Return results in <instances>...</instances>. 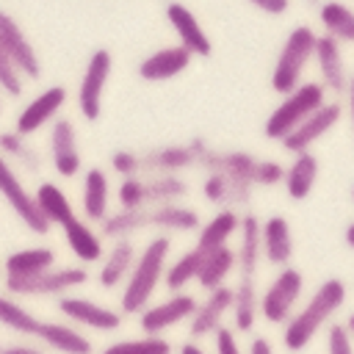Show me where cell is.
Returning a JSON list of instances; mask_svg holds the SVG:
<instances>
[{
    "label": "cell",
    "mask_w": 354,
    "mask_h": 354,
    "mask_svg": "<svg viewBox=\"0 0 354 354\" xmlns=\"http://www.w3.org/2000/svg\"><path fill=\"white\" fill-rule=\"evenodd\" d=\"M0 324L11 332L39 340L41 346L58 354H91L94 351L91 340L83 332H77V326H72L69 321H44L33 315L22 301H17V296H8V293H0Z\"/></svg>",
    "instance_id": "1"
},
{
    "label": "cell",
    "mask_w": 354,
    "mask_h": 354,
    "mask_svg": "<svg viewBox=\"0 0 354 354\" xmlns=\"http://www.w3.org/2000/svg\"><path fill=\"white\" fill-rule=\"evenodd\" d=\"M346 296H348V290H346V282H343V279H337V277L324 279V282L313 290V296H310L299 310H293V315L282 324V326H285V332H282L285 348H288V351H301V348H307V346L313 343V337H315V335L332 321V315L346 304Z\"/></svg>",
    "instance_id": "2"
},
{
    "label": "cell",
    "mask_w": 354,
    "mask_h": 354,
    "mask_svg": "<svg viewBox=\"0 0 354 354\" xmlns=\"http://www.w3.org/2000/svg\"><path fill=\"white\" fill-rule=\"evenodd\" d=\"M169 252H171L169 235H155L136 254V263H133V268H130V274H127V279L122 282V290H119L122 315H138L152 301L158 285L163 282Z\"/></svg>",
    "instance_id": "3"
},
{
    "label": "cell",
    "mask_w": 354,
    "mask_h": 354,
    "mask_svg": "<svg viewBox=\"0 0 354 354\" xmlns=\"http://www.w3.org/2000/svg\"><path fill=\"white\" fill-rule=\"evenodd\" d=\"M315 28L313 25H296L285 36L279 55L271 69V88L277 94H288L296 88L304 77V69L313 64V50H315Z\"/></svg>",
    "instance_id": "4"
},
{
    "label": "cell",
    "mask_w": 354,
    "mask_h": 354,
    "mask_svg": "<svg viewBox=\"0 0 354 354\" xmlns=\"http://www.w3.org/2000/svg\"><path fill=\"white\" fill-rule=\"evenodd\" d=\"M326 102V88L318 80H301L296 88L282 94V102L268 113L263 133L271 141H282L299 122H304L315 108Z\"/></svg>",
    "instance_id": "5"
},
{
    "label": "cell",
    "mask_w": 354,
    "mask_h": 354,
    "mask_svg": "<svg viewBox=\"0 0 354 354\" xmlns=\"http://www.w3.org/2000/svg\"><path fill=\"white\" fill-rule=\"evenodd\" d=\"M88 271L83 266H50L30 277H6L8 296H64L86 285Z\"/></svg>",
    "instance_id": "6"
},
{
    "label": "cell",
    "mask_w": 354,
    "mask_h": 354,
    "mask_svg": "<svg viewBox=\"0 0 354 354\" xmlns=\"http://www.w3.org/2000/svg\"><path fill=\"white\" fill-rule=\"evenodd\" d=\"M301 293H304V274L290 263L282 266L277 277L268 282V288L260 293V304H257L260 315L268 324H285L293 315Z\"/></svg>",
    "instance_id": "7"
},
{
    "label": "cell",
    "mask_w": 354,
    "mask_h": 354,
    "mask_svg": "<svg viewBox=\"0 0 354 354\" xmlns=\"http://www.w3.org/2000/svg\"><path fill=\"white\" fill-rule=\"evenodd\" d=\"M111 69H113V55L111 50L105 47H97L88 61H86V69H83V77L77 83V113L86 119V122H97L100 113H102V94H105V86H108V77H111Z\"/></svg>",
    "instance_id": "8"
},
{
    "label": "cell",
    "mask_w": 354,
    "mask_h": 354,
    "mask_svg": "<svg viewBox=\"0 0 354 354\" xmlns=\"http://www.w3.org/2000/svg\"><path fill=\"white\" fill-rule=\"evenodd\" d=\"M0 196L6 199V205L11 207V213L33 232V235H47L53 227L44 221V216L36 207L33 194L25 188L22 177L17 174V169L0 155Z\"/></svg>",
    "instance_id": "9"
},
{
    "label": "cell",
    "mask_w": 354,
    "mask_h": 354,
    "mask_svg": "<svg viewBox=\"0 0 354 354\" xmlns=\"http://www.w3.org/2000/svg\"><path fill=\"white\" fill-rule=\"evenodd\" d=\"M196 296L188 293V290H174L169 293L163 301L158 304H147L141 313H138V326L144 335H163L166 329L188 321L196 310Z\"/></svg>",
    "instance_id": "10"
},
{
    "label": "cell",
    "mask_w": 354,
    "mask_h": 354,
    "mask_svg": "<svg viewBox=\"0 0 354 354\" xmlns=\"http://www.w3.org/2000/svg\"><path fill=\"white\" fill-rule=\"evenodd\" d=\"M58 313L72 324V326H86L94 332H116L122 326V313L111 310L105 304H97L86 296L77 293H64L58 296Z\"/></svg>",
    "instance_id": "11"
},
{
    "label": "cell",
    "mask_w": 354,
    "mask_h": 354,
    "mask_svg": "<svg viewBox=\"0 0 354 354\" xmlns=\"http://www.w3.org/2000/svg\"><path fill=\"white\" fill-rule=\"evenodd\" d=\"M0 44L6 47L11 64L19 69V75L25 80H39L41 77V61H39L36 47L30 44L22 25L3 8H0Z\"/></svg>",
    "instance_id": "12"
},
{
    "label": "cell",
    "mask_w": 354,
    "mask_h": 354,
    "mask_svg": "<svg viewBox=\"0 0 354 354\" xmlns=\"http://www.w3.org/2000/svg\"><path fill=\"white\" fill-rule=\"evenodd\" d=\"M340 116H343L340 102H329V100H326L321 108H315L304 122H299V124L279 141L282 149L290 152V155L304 152V149H313V144L321 141V138L340 122Z\"/></svg>",
    "instance_id": "13"
},
{
    "label": "cell",
    "mask_w": 354,
    "mask_h": 354,
    "mask_svg": "<svg viewBox=\"0 0 354 354\" xmlns=\"http://www.w3.org/2000/svg\"><path fill=\"white\" fill-rule=\"evenodd\" d=\"M66 100H69L66 86L55 83V86L44 88L41 94H36V97H33V100L19 111V116H17V122H14V130L30 138L33 133H39V130H41V127H47L53 119H58V116H61V111H64Z\"/></svg>",
    "instance_id": "14"
},
{
    "label": "cell",
    "mask_w": 354,
    "mask_h": 354,
    "mask_svg": "<svg viewBox=\"0 0 354 354\" xmlns=\"http://www.w3.org/2000/svg\"><path fill=\"white\" fill-rule=\"evenodd\" d=\"M50 163L58 177H77L83 169L77 130H75V122L66 116H58L50 122Z\"/></svg>",
    "instance_id": "15"
},
{
    "label": "cell",
    "mask_w": 354,
    "mask_h": 354,
    "mask_svg": "<svg viewBox=\"0 0 354 354\" xmlns=\"http://www.w3.org/2000/svg\"><path fill=\"white\" fill-rule=\"evenodd\" d=\"M313 64L318 69V83L332 91V94H346L348 88V69L343 61V44L329 39L326 33L315 36V50H313Z\"/></svg>",
    "instance_id": "16"
},
{
    "label": "cell",
    "mask_w": 354,
    "mask_h": 354,
    "mask_svg": "<svg viewBox=\"0 0 354 354\" xmlns=\"http://www.w3.org/2000/svg\"><path fill=\"white\" fill-rule=\"evenodd\" d=\"M166 22L171 25V30L177 33V44H183L194 58H207L213 53L210 36L205 33L202 22L196 19V14L180 3V0H169L166 3Z\"/></svg>",
    "instance_id": "17"
},
{
    "label": "cell",
    "mask_w": 354,
    "mask_h": 354,
    "mask_svg": "<svg viewBox=\"0 0 354 354\" xmlns=\"http://www.w3.org/2000/svg\"><path fill=\"white\" fill-rule=\"evenodd\" d=\"M230 310H232V285H221V288L207 290L205 301H199L196 310H194V315L188 318V335H191V340L210 337L221 326V321H224V315Z\"/></svg>",
    "instance_id": "18"
},
{
    "label": "cell",
    "mask_w": 354,
    "mask_h": 354,
    "mask_svg": "<svg viewBox=\"0 0 354 354\" xmlns=\"http://www.w3.org/2000/svg\"><path fill=\"white\" fill-rule=\"evenodd\" d=\"M191 61H194V55L183 44L158 47L155 53H149L147 58H141L138 77L147 80V83H163V80H171L177 75H183L191 66Z\"/></svg>",
    "instance_id": "19"
},
{
    "label": "cell",
    "mask_w": 354,
    "mask_h": 354,
    "mask_svg": "<svg viewBox=\"0 0 354 354\" xmlns=\"http://www.w3.org/2000/svg\"><path fill=\"white\" fill-rule=\"evenodd\" d=\"M80 213L88 224H100L111 213V180H108V171L100 166H91L83 171Z\"/></svg>",
    "instance_id": "20"
},
{
    "label": "cell",
    "mask_w": 354,
    "mask_h": 354,
    "mask_svg": "<svg viewBox=\"0 0 354 354\" xmlns=\"http://www.w3.org/2000/svg\"><path fill=\"white\" fill-rule=\"evenodd\" d=\"M136 254H138V249H136V243H133L130 238L113 241V243L102 252V257H100V268H97V282H100V288H105V290L122 288V282L127 279V274H130V268H133V263H136Z\"/></svg>",
    "instance_id": "21"
},
{
    "label": "cell",
    "mask_w": 354,
    "mask_h": 354,
    "mask_svg": "<svg viewBox=\"0 0 354 354\" xmlns=\"http://www.w3.org/2000/svg\"><path fill=\"white\" fill-rule=\"evenodd\" d=\"M260 257L271 266H288L293 257V232L285 216H268L260 221Z\"/></svg>",
    "instance_id": "22"
},
{
    "label": "cell",
    "mask_w": 354,
    "mask_h": 354,
    "mask_svg": "<svg viewBox=\"0 0 354 354\" xmlns=\"http://www.w3.org/2000/svg\"><path fill=\"white\" fill-rule=\"evenodd\" d=\"M202 224V216L196 207L183 205V202H163V205H149L147 207V227L160 230L163 235L169 232H196Z\"/></svg>",
    "instance_id": "23"
},
{
    "label": "cell",
    "mask_w": 354,
    "mask_h": 354,
    "mask_svg": "<svg viewBox=\"0 0 354 354\" xmlns=\"http://www.w3.org/2000/svg\"><path fill=\"white\" fill-rule=\"evenodd\" d=\"M196 158L188 144H163L141 155V171L149 174H183L185 169H194Z\"/></svg>",
    "instance_id": "24"
},
{
    "label": "cell",
    "mask_w": 354,
    "mask_h": 354,
    "mask_svg": "<svg viewBox=\"0 0 354 354\" xmlns=\"http://www.w3.org/2000/svg\"><path fill=\"white\" fill-rule=\"evenodd\" d=\"M318 158L304 149V152H296L293 160L285 166V177H282V185H285V194L293 199V202H301L313 194L315 188V180H318Z\"/></svg>",
    "instance_id": "25"
},
{
    "label": "cell",
    "mask_w": 354,
    "mask_h": 354,
    "mask_svg": "<svg viewBox=\"0 0 354 354\" xmlns=\"http://www.w3.org/2000/svg\"><path fill=\"white\" fill-rule=\"evenodd\" d=\"M64 238H66V246L69 252L80 260V263H100L102 252H105V243H102V235L86 221V218H69L64 227Z\"/></svg>",
    "instance_id": "26"
},
{
    "label": "cell",
    "mask_w": 354,
    "mask_h": 354,
    "mask_svg": "<svg viewBox=\"0 0 354 354\" xmlns=\"http://www.w3.org/2000/svg\"><path fill=\"white\" fill-rule=\"evenodd\" d=\"M235 260H238V268H235L238 277H257V263H260V218L252 210L241 213Z\"/></svg>",
    "instance_id": "27"
},
{
    "label": "cell",
    "mask_w": 354,
    "mask_h": 354,
    "mask_svg": "<svg viewBox=\"0 0 354 354\" xmlns=\"http://www.w3.org/2000/svg\"><path fill=\"white\" fill-rule=\"evenodd\" d=\"M238 227H241V213L235 207H218L216 216H210L207 221L199 224V230H196V246L202 252L218 249V246L230 243L232 235H238Z\"/></svg>",
    "instance_id": "28"
},
{
    "label": "cell",
    "mask_w": 354,
    "mask_h": 354,
    "mask_svg": "<svg viewBox=\"0 0 354 354\" xmlns=\"http://www.w3.org/2000/svg\"><path fill=\"white\" fill-rule=\"evenodd\" d=\"M33 199H36V207L39 213L44 216V221L50 227H64L69 218H75V207H72V199L66 196V191L61 185H55L53 180H44L39 183V188L33 191Z\"/></svg>",
    "instance_id": "29"
},
{
    "label": "cell",
    "mask_w": 354,
    "mask_h": 354,
    "mask_svg": "<svg viewBox=\"0 0 354 354\" xmlns=\"http://www.w3.org/2000/svg\"><path fill=\"white\" fill-rule=\"evenodd\" d=\"M235 268H238V260H235V249L230 243H224L218 249H210V252H205V260L199 266L196 285L205 293L213 290V288H221V285H227V279Z\"/></svg>",
    "instance_id": "30"
},
{
    "label": "cell",
    "mask_w": 354,
    "mask_h": 354,
    "mask_svg": "<svg viewBox=\"0 0 354 354\" xmlns=\"http://www.w3.org/2000/svg\"><path fill=\"white\" fill-rule=\"evenodd\" d=\"M321 33L340 44H354V8L343 0H324L318 6Z\"/></svg>",
    "instance_id": "31"
},
{
    "label": "cell",
    "mask_w": 354,
    "mask_h": 354,
    "mask_svg": "<svg viewBox=\"0 0 354 354\" xmlns=\"http://www.w3.org/2000/svg\"><path fill=\"white\" fill-rule=\"evenodd\" d=\"M260 293L254 288V277H238V285L232 288V326L235 332H252L254 321L260 315Z\"/></svg>",
    "instance_id": "32"
},
{
    "label": "cell",
    "mask_w": 354,
    "mask_h": 354,
    "mask_svg": "<svg viewBox=\"0 0 354 354\" xmlns=\"http://www.w3.org/2000/svg\"><path fill=\"white\" fill-rule=\"evenodd\" d=\"M50 266H55V249L50 246H25L19 252H11L3 260L6 277H30Z\"/></svg>",
    "instance_id": "33"
},
{
    "label": "cell",
    "mask_w": 354,
    "mask_h": 354,
    "mask_svg": "<svg viewBox=\"0 0 354 354\" xmlns=\"http://www.w3.org/2000/svg\"><path fill=\"white\" fill-rule=\"evenodd\" d=\"M202 260H205V252L194 243L191 249H185L183 254H177L171 263H166V271H163L166 290H169V293H174V290H185L191 282H196V274H199Z\"/></svg>",
    "instance_id": "34"
},
{
    "label": "cell",
    "mask_w": 354,
    "mask_h": 354,
    "mask_svg": "<svg viewBox=\"0 0 354 354\" xmlns=\"http://www.w3.org/2000/svg\"><path fill=\"white\" fill-rule=\"evenodd\" d=\"M144 227H147V207H141V210L119 207V210H111L100 221V235L108 241H119V238H133Z\"/></svg>",
    "instance_id": "35"
},
{
    "label": "cell",
    "mask_w": 354,
    "mask_h": 354,
    "mask_svg": "<svg viewBox=\"0 0 354 354\" xmlns=\"http://www.w3.org/2000/svg\"><path fill=\"white\" fill-rule=\"evenodd\" d=\"M0 155L11 166H22L25 171H39L41 169L39 152L30 147L28 136H22L17 130H0Z\"/></svg>",
    "instance_id": "36"
},
{
    "label": "cell",
    "mask_w": 354,
    "mask_h": 354,
    "mask_svg": "<svg viewBox=\"0 0 354 354\" xmlns=\"http://www.w3.org/2000/svg\"><path fill=\"white\" fill-rule=\"evenodd\" d=\"M147 194H149V205L180 202L188 194V183L180 174H149L147 177Z\"/></svg>",
    "instance_id": "37"
},
{
    "label": "cell",
    "mask_w": 354,
    "mask_h": 354,
    "mask_svg": "<svg viewBox=\"0 0 354 354\" xmlns=\"http://www.w3.org/2000/svg\"><path fill=\"white\" fill-rule=\"evenodd\" d=\"M100 354H171V343L163 335H144L133 340H116Z\"/></svg>",
    "instance_id": "38"
},
{
    "label": "cell",
    "mask_w": 354,
    "mask_h": 354,
    "mask_svg": "<svg viewBox=\"0 0 354 354\" xmlns=\"http://www.w3.org/2000/svg\"><path fill=\"white\" fill-rule=\"evenodd\" d=\"M116 202H119V207H127V210L149 207L147 177H141V174H136V177H122V183H119V188H116Z\"/></svg>",
    "instance_id": "39"
},
{
    "label": "cell",
    "mask_w": 354,
    "mask_h": 354,
    "mask_svg": "<svg viewBox=\"0 0 354 354\" xmlns=\"http://www.w3.org/2000/svg\"><path fill=\"white\" fill-rule=\"evenodd\" d=\"M202 196H205V202H210L216 207H232L230 180L221 171H205V177H202Z\"/></svg>",
    "instance_id": "40"
},
{
    "label": "cell",
    "mask_w": 354,
    "mask_h": 354,
    "mask_svg": "<svg viewBox=\"0 0 354 354\" xmlns=\"http://www.w3.org/2000/svg\"><path fill=\"white\" fill-rule=\"evenodd\" d=\"M25 88V77L19 75V69L11 64L6 47L0 44V91L8 94V97H19Z\"/></svg>",
    "instance_id": "41"
},
{
    "label": "cell",
    "mask_w": 354,
    "mask_h": 354,
    "mask_svg": "<svg viewBox=\"0 0 354 354\" xmlns=\"http://www.w3.org/2000/svg\"><path fill=\"white\" fill-rule=\"evenodd\" d=\"M285 177V163L274 160V158H257L254 160V174H252V183L254 188L263 185V188H271V185H279Z\"/></svg>",
    "instance_id": "42"
},
{
    "label": "cell",
    "mask_w": 354,
    "mask_h": 354,
    "mask_svg": "<svg viewBox=\"0 0 354 354\" xmlns=\"http://www.w3.org/2000/svg\"><path fill=\"white\" fill-rule=\"evenodd\" d=\"M111 171L122 180V177H136L141 174V155L133 149H113L111 152Z\"/></svg>",
    "instance_id": "43"
},
{
    "label": "cell",
    "mask_w": 354,
    "mask_h": 354,
    "mask_svg": "<svg viewBox=\"0 0 354 354\" xmlns=\"http://www.w3.org/2000/svg\"><path fill=\"white\" fill-rule=\"evenodd\" d=\"M326 351L329 354H354V337L346 324H332L326 332Z\"/></svg>",
    "instance_id": "44"
},
{
    "label": "cell",
    "mask_w": 354,
    "mask_h": 354,
    "mask_svg": "<svg viewBox=\"0 0 354 354\" xmlns=\"http://www.w3.org/2000/svg\"><path fill=\"white\" fill-rule=\"evenodd\" d=\"M216 337V354H241V346H238V337L230 326H218L213 332Z\"/></svg>",
    "instance_id": "45"
},
{
    "label": "cell",
    "mask_w": 354,
    "mask_h": 354,
    "mask_svg": "<svg viewBox=\"0 0 354 354\" xmlns=\"http://www.w3.org/2000/svg\"><path fill=\"white\" fill-rule=\"evenodd\" d=\"M249 6H254L257 11L268 14V17H282L290 11V0H246Z\"/></svg>",
    "instance_id": "46"
},
{
    "label": "cell",
    "mask_w": 354,
    "mask_h": 354,
    "mask_svg": "<svg viewBox=\"0 0 354 354\" xmlns=\"http://www.w3.org/2000/svg\"><path fill=\"white\" fill-rule=\"evenodd\" d=\"M0 354H44L39 346H28V343H11V346H0Z\"/></svg>",
    "instance_id": "47"
},
{
    "label": "cell",
    "mask_w": 354,
    "mask_h": 354,
    "mask_svg": "<svg viewBox=\"0 0 354 354\" xmlns=\"http://www.w3.org/2000/svg\"><path fill=\"white\" fill-rule=\"evenodd\" d=\"M249 354H274V346L268 337H254L249 346Z\"/></svg>",
    "instance_id": "48"
},
{
    "label": "cell",
    "mask_w": 354,
    "mask_h": 354,
    "mask_svg": "<svg viewBox=\"0 0 354 354\" xmlns=\"http://www.w3.org/2000/svg\"><path fill=\"white\" fill-rule=\"evenodd\" d=\"M346 100H348V116H351V127H354V72L348 77V88H346Z\"/></svg>",
    "instance_id": "49"
},
{
    "label": "cell",
    "mask_w": 354,
    "mask_h": 354,
    "mask_svg": "<svg viewBox=\"0 0 354 354\" xmlns=\"http://www.w3.org/2000/svg\"><path fill=\"white\" fill-rule=\"evenodd\" d=\"M180 354H207L196 340H185L183 346H180Z\"/></svg>",
    "instance_id": "50"
},
{
    "label": "cell",
    "mask_w": 354,
    "mask_h": 354,
    "mask_svg": "<svg viewBox=\"0 0 354 354\" xmlns=\"http://www.w3.org/2000/svg\"><path fill=\"white\" fill-rule=\"evenodd\" d=\"M343 241H346V246H348V249H354V221L346 227V232H343Z\"/></svg>",
    "instance_id": "51"
},
{
    "label": "cell",
    "mask_w": 354,
    "mask_h": 354,
    "mask_svg": "<svg viewBox=\"0 0 354 354\" xmlns=\"http://www.w3.org/2000/svg\"><path fill=\"white\" fill-rule=\"evenodd\" d=\"M346 329H348V332H351V337H354V313L346 318Z\"/></svg>",
    "instance_id": "52"
},
{
    "label": "cell",
    "mask_w": 354,
    "mask_h": 354,
    "mask_svg": "<svg viewBox=\"0 0 354 354\" xmlns=\"http://www.w3.org/2000/svg\"><path fill=\"white\" fill-rule=\"evenodd\" d=\"M351 199H354V185H351Z\"/></svg>",
    "instance_id": "53"
},
{
    "label": "cell",
    "mask_w": 354,
    "mask_h": 354,
    "mask_svg": "<svg viewBox=\"0 0 354 354\" xmlns=\"http://www.w3.org/2000/svg\"><path fill=\"white\" fill-rule=\"evenodd\" d=\"M0 111H3V102H0Z\"/></svg>",
    "instance_id": "54"
}]
</instances>
